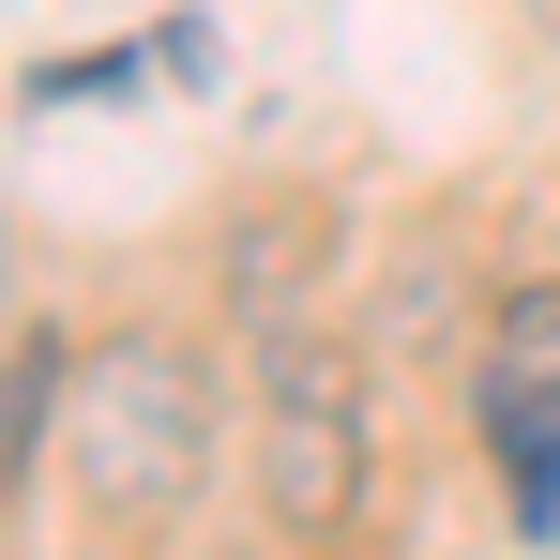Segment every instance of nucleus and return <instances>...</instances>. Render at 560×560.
Returning a JSON list of instances; mask_svg holds the SVG:
<instances>
[{
	"label": "nucleus",
	"mask_w": 560,
	"mask_h": 560,
	"mask_svg": "<svg viewBox=\"0 0 560 560\" xmlns=\"http://www.w3.org/2000/svg\"><path fill=\"white\" fill-rule=\"evenodd\" d=\"M212 440H228V394L197 364L183 334H92L77 349V394H61V469H77V500H92L106 546H152V530H183L197 500H212Z\"/></svg>",
	"instance_id": "obj_1"
},
{
	"label": "nucleus",
	"mask_w": 560,
	"mask_h": 560,
	"mask_svg": "<svg viewBox=\"0 0 560 560\" xmlns=\"http://www.w3.org/2000/svg\"><path fill=\"white\" fill-rule=\"evenodd\" d=\"M258 500H273V530H288V546L364 530V500H378L364 364H349L334 334H273V349H258Z\"/></svg>",
	"instance_id": "obj_2"
},
{
	"label": "nucleus",
	"mask_w": 560,
	"mask_h": 560,
	"mask_svg": "<svg viewBox=\"0 0 560 560\" xmlns=\"http://www.w3.org/2000/svg\"><path fill=\"white\" fill-rule=\"evenodd\" d=\"M334 288H349V212H318V197H258V212L228 228V258H212V303H228L243 349L334 334Z\"/></svg>",
	"instance_id": "obj_3"
},
{
	"label": "nucleus",
	"mask_w": 560,
	"mask_h": 560,
	"mask_svg": "<svg viewBox=\"0 0 560 560\" xmlns=\"http://www.w3.org/2000/svg\"><path fill=\"white\" fill-rule=\"evenodd\" d=\"M469 409H485V440H500V469H515V500L560 515V378L546 364H485Z\"/></svg>",
	"instance_id": "obj_4"
},
{
	"label": "nucleus",
	"mask_w": 560,
	"mask_h": 560,
	"mask_svg": "<svg viewBox=\"0 0 560 560\" xmlns=\"http://www.w3.org/2000/svg\"><path fill=\"white\" fill-rule=\"evenodd\" d=\"M61 394H77V349H61V334H15V349H0V515H15L31 455L61 440Z\"/></svg>",
	"instance_id": "obj_5"
},
{
	"label": "nucleus",
	"mask_w": 560,
	"mask_h": 560,
	"mask_svg": "<svg viewBox=\"0 0 560 560\" xmlns=\"http://www.w3.org/2000/svg\"><path fill=\"white\" fill-rule=\"evenodd\" d=\"M500 364H546L560 378V288H515V303H500Z\"/></svg>",
	"instance_id": "obj_6"
}]
</instances>
